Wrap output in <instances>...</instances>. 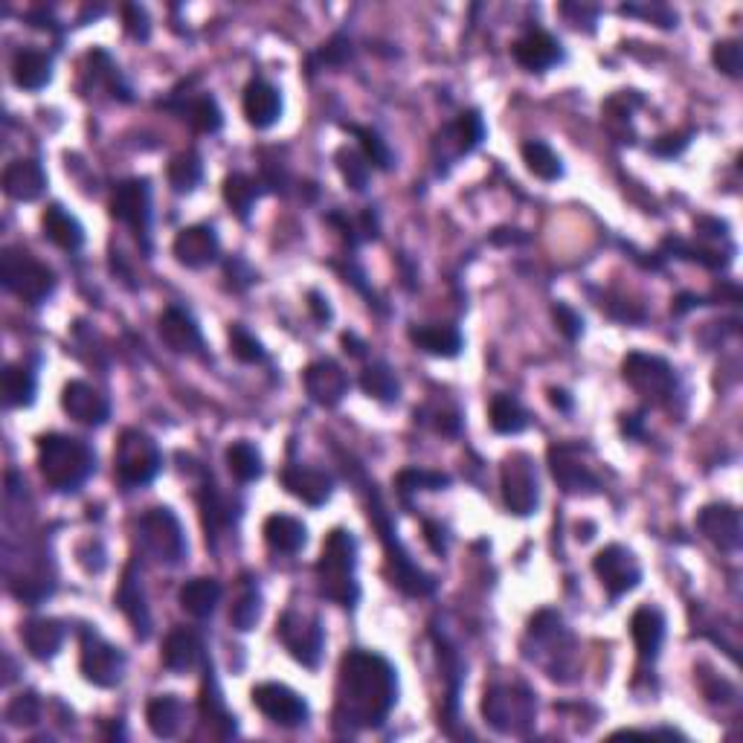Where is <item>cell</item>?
<instances>
[{"label": "cell", "instance_id": "obj_5", "mask_svg": "<svg viewBox=\"0 0 743 743\" xmlns=\"http://www.w3.org/2000/svg\"><path fill=\"white\" fill-rule=\"evenodd\" d=\"M369 520L375 522V529L381 531L383 549H387V561H390V569H392V584L399 587V590H404L407 595L433 593L436 590L433 576H427L425 569L416 567V564L410 561L407 549L401 546L399 531H395V526H392L390 514H387V508L381 505V496L375 494V491H372Z\"/></svg>", "mask_w": 743, "mask_h": 743}, {"label": "cell", "instance_id": "obj_46", "mask_svg": "<svg viewBox=\"0 0 743 743\" xmlns=\"http://www.w3.org/2000/svg\"><path fill=\"white\" fill-rule=\"evenodd\" d=\"M349 131L357 137V142H361V154L366 158V163L375 168H381V172H390L392 166H395V158H392L390 146H387V140H383L381 134L372 131V128H361V125H349Z\"/></svg>", "mask_w": 743, "mask_h": 743}, {"label": "cell", "instance_id": "obj_56", "mask_svg": "<svg viewBox=\"0 0 743 743\" xmlns=\"http://www.w3.org/2000/svg\"><path fill=\"white\" fill-rule=\"evenodd\" d=\"M685 146H689V134H665V137L654 140L651 151L659 158H677L685 151Z\"/></svg>", "mask_w": 743, "mask_h": 743}, {"label": "cell", "instance_id": "obj_38", "mask_svg": "<svg viewBox=\"0 0 743 743\" xmlns=\"http://www.w3.org/2000/svg\"><path fill=\"white\" fill-rule=\"evenodd\" d=\"M361 387L369 399L383 401V404H392L401 395L399 375L387 363H372V366H366L361 375Z\"/></svg>", "mask_w": 743, "mask_h": 743}, {"label": "cell", "instance_id": "obj_36", "mask_svg": "<svg viewBox=\"0 0 743 743\" xmlns=\"http://www.w3.org/2000/svg\"><path fill=\"white\" fill-rule=\"evenodd\" d=\"M262 531H265L267 546L282 555H297L308 543V529L291 514H270Z\"/></svg>", "mask_w": 743, "mask_h": 743}, {"label": "cell", "instance_id": "obj_4", "mask_svg": "<svg viewBox=\"0 0 743 743\" xmlns=\"http://www.w3.org/2000/svg\"><path fill=\"white\" fill-rule=\"evenodd\" d=\"M538 715V700L522 682H496L482 697V717L500 734H529Z\"/></svg>", "mask_w": 743, "mask_h": 743}, {"label": "cell", "instance_id": "obj_50", "mask_svg": "<svg viewBox=\"0 0 743 743\" xmlns=\"http://www.w3.org/2000/svg\"><path fill=\"white\" fill-rule=\"evenodd\" d=\"M711 62H715V67L720 73H726V76H732V79H738L743 73V50L738 41H732V38H726V41H717L715 47H711Z\"/></svg>", "mask_w": 743, "mask_h": 743}, {"label": "cell", "instance_id": "obj_51", "mask_svg": "<svg viewBox=\"0 0 743 743\" xmlns=\"http://www.w3.org/2000/svg\"><path fill=\"white\" fill-rule=\"evenodd\" d=\"M444 486H451V477L444 474H433V470H401L399 474V488L407 494V491H442Z\"/></svg>", "mask_w": 743, "mask_h": 743}, {"label": "cell", "instance_id": "obj_11", "mask_svg": "<svg viewBox=\"0 0 743 743\" xmlns=\"http://www.w3.org/2000/svg\"><path fill=\"white\" fill-rule=\"evenodd\" d=\"M282 645L288 647V654L297 659L305 668H317L319 659H323V647H326V633H323V621L317 616H308V613L288 610L279 619V628H276Z\"/></svg>", "mask_w": 743, "mask_h": 743}, {"label": "cell", "instance_id": "obj_52", "mask_svg": "<svg viewBox=\"0 0 743 743\" xmlns=\"http://www.w3.org/2000/svg\"><path fill=\"white\" fill-rule=\"evenodd\" d=\"M230 352L239 357L241 363H262L265 361V349L256 337L250 335L248 328L232 326L230 328Z\"/></svg>", "mask_w": 743, "mask_h": 743}, {"label": "cell", "instance_id": "obj_57", "mask_svg": "<svg viewBox=\"0 0 743 743\" xmlns=\"http://www.w3.org/2000/svg\"><path fill=\"white\" fill-rule=\"evenodd\" d=\"M308 305H311V311H314V317L319 319V323H328L331 319V308H328V300H323L319 293H311L308 297Z\"/></svg>", "mask_w": 743, "mask_h": 743}, {"label": "cell", "instance_id": "obj_28", "mask_svg": "<svg viewBox=\"0 0 743 743\" xmlns=\"http://www.w3.org/2000/svg\"><path fill=\"white\" fill-rule=\"evenodd\" d=\"M201 659H204V645L196 630L175 628L163 642V665L172 673L196 671Z\"/></svg>", "mask_w": 743, "mask_h": 743}, {"label": "cell", "instance_id": "obj_17", "mask_svg": "<svg viewBox=\"0 0 743 743\" xmlns=\"http://www.w3.org/2000/svg\"><path fill=\"white\" fill-rule=\"evenodd\" d=\"M697 529L700 534H703L711 546L720 549V552H738L743 543L741 512L729 503L706 505V508L697 514Z\"/></svg>", "mask_w": 743, "mask_h": 743}, {"label": "cell", "instance_id": "obj_41", "mask_svg": "<svg viewBox=\"0 0 743 743\" xmlns=\"http://www.w3.org/2000/svg\"><path fill=\"white\" fill-rule=\"evenodd\" d=\"M3 399L7 407H29L36 401V375L27 366H7L3 369Z\"/></svg>", "mask_w": 743, "mask_h": 743}, {"label": "cell", "instance_id": "obj_31", "mask_svg": "<svg viewBox=\"0 0 743 743\" xmlns=\"http://www.w3.org/2000/svg\"><path fill=\"white\" fill-rule=\"evenodd\" d=\"M146 723H149L154 738L172 741L184 729L186 706L175 694H160V697L149 700V706H146Z\"/></svg>", "mask_w": 743, "mask_h": 743}, {"label": "cell", "instance_id": "obj_34", "mask_svg": "<svg viewBox=\"0 0 743 743\" xmlns=\"http://www.w3.org/2000/svg\"><path fill=\"white\" fill-rule=\"evenodd\" d=\"M21 637H24V645L36 659L47 663L53 659L64 645V628L62 621L55 619H29L24 628H21Z\"/></svg>", "mask_w": 743, "mask_h": 743}, {"label": "cell", "instance_id": "obj_14", "mask_svg": "<svg viewBox=\"0 0 743 743\" xmlns=\"http://www.w3.org/2000/svg\"><path fill=\"white\" fill-rule=\"evenodd\" d=\"M111 215L116 222L128 224L137 239H149L151 230V186L146 177H131L114 189L111 198Z\"/></svg>", "mask_w": 743, "mask_h": 743}, {"label": "cell", "instance_id": "obj_6", "mask_svg": "<svg viewBox=\"0 0 743 743\" xmlns=\"http://www.w3.org/2000/svg\"><path fill=\"white\" fill-rule=\"evenodd\" d=\"M0 282L27 305H41L55 291V274L24 250L7 248L0 256Z\"/></svg>", "mask_w": 743, "mask_h": 743}, {"label": "cell", "instance_id": "obj_33", "mask_svg": "<svg viewBox=\"0 0 743 743\" xmlns=\"http://www.w3.org/2000/svg\"><path fill=\"white\" fill-rule=\"evenodd\" d=\"M53 79V59L41 50H21L12 59V81L21 90H41Z\"/></svg>", "mask_w": 743, "mask_h": 743}, {"label": "cell", "instance_id": "obj_7", "mask_svg": "<svg viewBox=\"0 0 743 743\" xmlns=\"http://www.w3.org/2000/svg\"><path fill=\"white\" fill-rule=\"evenodd\" d=\"M114 468L119 482L128 488L149 486L163 468V453L158 442L142 430H123L114 451Z\"/></svg>", "mask_w": 743, "mask_h": 743}, {"label": "cell", "instance_id": "obj_53", "mask_svg": "<svg viewBox=\"0 0 743 743\" xmlns=\"http://www.w3.org/2000/svg\"><path fill=\"white\" fill-rule=\"evenodd\" d=\"M552 317H555L561 335L567 337V340H578L581 331H584V319H581V314L569 308V305H564V302H557L555 308H552Z\"/></svg>", "mask_w": 743, "mask_h": 743}, {"label": "cell", "instance_id": "obj_30", "mask_svg": "<svg viewBox=\"0 0 743 743\" xmlns=\"http://www.w3.org/2000/svg\"><path fill=\"white\" fill-rule=\"evenodd\" d=\"M630 637L637 642L639 656L645 663H654L665 642V616L656 607H639L630 619Z\"/></svg>", "mask_w": 743, "mask_h": 743}, {"label": "cell", "instance_id": "obj_26", "mask_svg": "<svg viewBox=\"0 0 743 743\" xmlns=\"http://www.w3.org/2000/svg\"><path fill=\"white\" fill-rule=\"evenodd\" d=\"M241 108H244L248 123L253 125V128H259V131H265V128L279 123V116H282V97H279V90H276L270 81L253 79L248 88H244Z\"/></svg>", "mask_w": 743, "mask_h": 743}, {"label": "cell", "instance_id": "obj_44", "mask_svg": "<svg viewBox=\"0 0 743 743\" xmlns=\"http://www.w3.org/2000/svg\"><path fill=\"white\" fill-rule=\"evenodd\" d=\"M227 468H230L232 477L248 486V482H256L262 477L265 465H262V453L256 451V444L232 442L227 448Z\"/></svg>", "mask_w": 743, "mask_h": 743}, {"label": "cell", "instance_id": "obj_20", "mask_svg": "<svg viewBox=\"0 0 743 743\" xmlns=\"http://www.w3.org/2000/svg\"><path fill=\"white\" fill-rule=\"evenodd\" d=\"M64 413L85 427H102L111 418V404L97 387L85 381H71L62 392Z\"/></svg>", "mask_w": 743, "mask_h": 743}, {"label": "cell", "instance_id": "obj_2", "mask_svg": "<svg viewBox=\"0 0 743 743\" xmlns=\"http://www.w3.org/2000/svg\"><path fill=\"white\" fill-rule=\"evenodd\" d=\"M97 468V456L88 444L73 436L50 433L38 439V470L53 491L73 494L79 491Z\"/></svg>", "mask_w": 743, "mask_h": 743}, {"label": "cell", "instance_id": "obj_42", "mask_svg": "<svg viewBox=\"0 0 743 743\" xmlns=\"http://www.w3.org/2000/svg\"><path fill=\"white\" fill-rule=\"evenodd\" d=\"M259 196H262L259 180L241 175V172L227 175V180H224V201L236 210V215H239L241 222H248L250 210H253V204L259 201Z\"/></svg>", "mask_w": 743, "mask_h": 743}, {"label": "cell", "instance_id": "obj_24", "mask_svg": "<svg viewBox=\"0 0 743 743\" xmlns=\"http://www.w3.org/2000/svg\"><path fill=\"white\" fill-rule=\"evenodd\" d=\"M47 189V175L38 160L21 158L12 160L7 172H3V192L18 201V204H33L38 198L45 196Z\"/></svg>", "mask_w": 743, "mask_h": 743}, {"label": "cell", "instance_id": "obj_32", "mask_svg": "<svg viewBox=\"0 0 743 743\" xmlns=\"http://www.w3.org/2000/svg\"><path fill=\"white\" fill-rule=\"evenodd\" d=\"M410 340L421 349V352L433 354V357H456L462 352L459 328L448 326V323H433V326H413L410 328Z\"/></svg>", "mask_w": 743, "mask_h": 743}, {"label": "cell", "instance_id": "obj_35", "mask_svg": "<svg viewBox=\"0 0 743 743\" xmlns=\"http://www.w3.org/2000/svg\"><path fill=\"white\" fill-rule=\"evenodd\" d=\"M41 224H45V236L53 241L55 248L67 250V253H76V250L85 244V230L81 224L76 222V215H71L62 204L47 206L45 215H41Z\"/></svg>", "mask_w": 743, "mask_h": 743}, {"label": "cell", "instance_id": "obj_47", "mask_svg": "<svg viewBox=\"0 0 743 743\" xmlns=\"http://www.w3.org/2000/svg\"><path fill=\"white\" fill-rule=\"evenodd\" d=\"M337 168H340V175H343V180L352 186L354 192H363L369 186V163H366L361 151H337Z\"/></svg>", "mask_w": 743, "mask_h": 743}, {"label": "cell", "instance_id": "obj_8", "mask_svg": "<svg viewBox=\"0 0 743 743\" xmlns=\"http://www.w3.org/2000/svg\"><path fill=\"white\" fill-rule=\"evenodd\" d=\"M140 540L142 549L163 567H180L189 552L184 526L172 508H151L149 514H142Z\"/></svg>", "mask_w": 743, "mask_h": 743}, {"label": "cell", "instance_id": "obj_16", "mask_svg": "<svg viewBox=\"0 0 743 743\" xmlns=\"http://www.w3.org/2000/svg\"><path fill=\"white\" fill-rule=\"evenodd\" d=\"M549 468H552L557 486L567 494H595L599 491V477L590 470L578 444H552Z\"/></svg>", "mask_w": 743, "mask_h": 743}, {"label": "cell", "instance_id": "obj_3", "mask_svg": "<svg viewBox=\"0 0 743 743\" xmlns=\"http://www.w3.org/2000/svg\"><path fill=\"white\" fill-rule=\"evenodd\" d=\"M317 593L340 607H354L357 587V540L345 529H335L323 543L317 561Z\"/></svg>", "mask_w": 743, "mask_h": 743}, {"label": "cell", "instance_id": "obj_55", "mask_svg": "<svg viewBox=\"0 0 743 743\" xmlns=\"http://www.w3.org/2000/svg\"><path fill=\"white\" fill-rule=\"evenodd\" d=\"M125 29H128V36L140 38V41H146L149 38V12L142 10V7H137V3H131V7H125Z\"/></svg>", "mask_w": 743, "mask_h": 743}, {"label": "cell", "instance_id": "obj_59", "mask_svg": "<svg viewBox=\"0 0 743 743\" xmlns=\"http://www.w3.org/2000/svg\"><path fill=\"white\" fill-rule=\"evenodd\" d=\"M549 401H552V407L564 410V413H569V410H572V401L567 399V392L564 390H549Z\"/></svg>", "mask_w": 743, "mask_h": 743}, {"label": "cell", "instance_id": "obj_54", "mask_svg": "<svg viewBox=\"0 0 743 743\" xmlns=\"http://www.w3.org/2000/svg\"><path fill=\"white\" fill-rule=\"evenodd\" d=\"M352 59V45H349V38L343 36H335L328 45H323V50H319V62L328 64V67H340V64H345Z\"/></svg>", "mask_w": 743, "mask_h": 743}, {"label": "cell", "instance_id": "obj_18", "mask_svg": "<svg viewBox=\"0 0 743 743\" xmlns=\"http://www.w3.org/2000/svg\"><path fill=\"white\" fill-rule=\"evenodd\" d=\"M302 383L314 404L319 407H337L349 392V378L340 363L335 361H314L302 372Z\"/></svg>", "mask_w": 743, "mask_h": 743}, {"label": "cell", "instance_id": "obj_40", "mask_svg": "<svg viewBox=\"0 0 743 743\" xmlns=\"http://www.w3.org/2000/svg\"><path fill=\"white\" fill-rule=\"evenodd\" d=\"M491 427L503 436H517L529 427V413L514 395H496L491 401Z\"/></svg>", "mask_w": 743, "mask_h": 743}, {"label": "cell", "instance_id": "obj_39", "mask_svg": "<svg viewBox=\"0 0 743 743\" xmlns=\"http://www.w3.org/2000/svg\"><path fill=\"white\" fill-rule=\"evenodd\" d=\"M259 619H262V593H259L253 578H244L241 593L236 595V604H232L230 610L232 628L241 630V633H250L259 625Z\"/></svg>", "mask_w": 743, "mask_h": 743}, {"label": "cell", "instance_id": "obj_10", "mask_svg": "<svg viewBox=\"0 0 743 743\" xmlns=\"http://www.w3.org/2000/svg\"><path fill=\"white\" fill-rule=\"evenodd\" d=\"M621 375H625V381L639 395H645L654 404H665L673 395V390H677L673 366L668 361H663V357H656V354L630 352L625 357V363H621Z\"/></svg>", "mask_w": 743, "mask_h": 743}, {"label": "cell", "instance_id": "obj_1", "mask_svg": "<svg viewBox=\"0 0 743 743\" xmlns=\"http://www.w3.org/2000/svg\"><path fill=\"white\" fill-rule=\"evenodd\" d=\"M399 703V673L381 654L349 651L340 659L335 720L349 729H381Z\"/></svg>", "mask_w": 743, "mask_h": 743}, {"label": "cell", "instance_id": "obj_25", "mask_svg": "<svg viewBox=\"0 0 743 743\" xmlns=\"http://www.w3.org/2000/svg\"><path fill=\"white\" fill-rule=\"evenodd\" d=\"M116 607L125 613V619L131 621L137 639L151 637V616L149 604H146V593H142L140 576H137V564H128L116 590Z\"/></svg>", "mask_w": 743, "mask_h": 743}, {"label": "cell", "instance_id": "obj_21", "mask_svg": "<svg viewBox=\"0 0 743 743\" xmlns=\"http://www.w3.org/2000/svg\"><path fill=\"white\" fill-rule=\"evenodd\" d=\"M482 140H486V119L479 116V111H465L456 116V123L448 125L436 137V149H442V158L453 163V160L470 154Z\"/></svg>", "mask_w": 743, "mask_h": 743}, {"label": "cell", "instance_id": "obj_15", "mask_svg": "<svg viewBox=\"0 0 743 743\" xmlns=\"http://www.w3.org/2000/svg\"><path fill=\"white\" fill-rule=\"evenodd\" d=\"M253 706L276 726L297 729L308 720V703L282 682H262L253 689Z\"/></svg>", "mask_w": 743, "mask_h": 743}, {"label": "cell", "instance_id": "obj_12", "mask_svg": "<svg viewBox=\"0 0 743 743\" xmlns=\"http://www.w3.org/2000/svg\"><path fill=\"white\" fill-rule=\"evenodd\" d=\"M79 668L85 673V680L99 685V689H114L123 682L125 673V654L116 645L105 642V639L85 630L81 633V656Z\"/></svg>", "mask_w": 743, "mask_h": 743}, {"label": "cell", "instance_id": "obj_45", "mask_svg": "<svg viewBox=\"0 0 743 743\" xmlns=\"http://www.w3.org/2000/svg\"><path fill=\"white\" fill-rule=\"evenodd\" d=\"M204 177V163L198 158L196 151H180L177 158H172L168 163V184L175 189L177 196H186L192 192Z\"/></svg>", "mask_w": 743, "mask_h": 743}, {"label": "cell", "instance_id": "obj_43", "mask_svg": "<svg viewBox=\"0 0 743 743\" xmlns=\"http://www.w3.org/2000/svg\"><path fill=\"white\" fill-rule=\"evenodd\" d=\"M520 154H522V163H526V168H529L534 177H540V180H557V177L564 175L561 158H557L555 151L549 149L543 140L522 142Z\"/></svg>", "mask_w": 743, "mask_h": 743}, {"label": "cell", "instance_id": "obj_27", "mask_svg": "<svg viewBox=\"0 0 743 743\" xmlns=\"http://www.w3.org/2000/svg\"><path fill=\"white\" fill-rule=\"evenodd\" d=\"M282 486L288 488V494L302 500L305 505H323L328 503V496L335 491V482L328 474L314 468H305V465H288L282 470Z\"/></svg>", "mask_w": 743, "mask_h": 743}, {"label": "cell", "instance_id": "obj_29", "mask_svg": "<svg viewBox=\"0 0 743 743\" xmlns=\"http://www.w3.org/2000/svg\"><path fill=\"white\" fill-rule=\"evenodd\" d=\"M201 723L210 729V734L213 738H218V741H227V738H232V734L239 732V723H236V717L227 711V706H224V697H222V689H218V680L213 677V671L206 673L204 680V689H201Z\"/></svg>", "mask_w": 743, "mask_h": 743}, {"label": "cell", "instance_id": "obj_60", "mask_svg": "<svg viewBox=\"0 0 743 743\" xmlns=\"http://www.w3.org/2000/svg\"><path fill=\"white\" fill-rule=\"evenodd\" d=\"M343 345H345V352L352 354V357H363V349H366V345H363L354 335H343Z\"/></svg>", "mask_w": 743, "mask_h": 743}, {"label": "cell", "instance_id": "obj_9", "mask_svg": "<svg viewBox=\"0 0 743 743\" xmlns=\"http://www.w3.org/2000/svg\"><path fill=\"white\" fill-rule=\"evenodd\" d=\"M500 488H503L505 508L517 517H529L540 505L538 468L529 453H512L500 470Z\"/></svg>", "mask_w": 743, "mask_h": 743}, {"label": "cell", "instance_id": "obj_13", "mask_svg": "<svg viewBox=\"0 0 743 743\" xmlns=\"http://www.w3.org/2000/svg\"><path fill=\"white\" fill-rule=\"evenodd\" d=\"M593 572L599 576L602 587L607 590L610 599H621V595L633 593L642 581V569H639V561L633 557V552L619 543L613 546H604L599 555L593 557Z\"/></svg>", "mask_w": 743, "mask_h": 743}, {"label": "cell", "instance_id": "obj_23", "mask_svg": "<svg viewBox=\"0 0 743 743\" xmlns=\"http://www.w3.org/2000/svg\"><path fill=\"white\" fill-rule=\"evenodd\" d=\"M512 55L514 62L531 73H543L549 67H555L557 62H564V50L557 45V38H552L543 29H531L522 38H517L512 47Z\"/></svg>", "mask_w": 743, "mask_h": 743}, {"label": "cell", "instance_id": "obj_19", "mask_svg": "<svg viewBox=\"0 0 743 743\" xmlns=\"http://www.w3.org/2000/svg\"><path fill=\"white\" fill-rule=\"evenodd\" d=\"M218 232L210 227V224H192L175 236V244H172V253L184 267H192V270H201V267H210L218 259Z\"/></svg>", "mask_w": 743, "mask_h": 743}, {"label": "cell", "instance_id": "obj_37", "mask_svg": "<svg viewBox=\"0 0 743 743\" xmlns=\"http://www.w3.org/2000/svg\"><path fill=\"white\" fill-rule=\"evenodd\" d=\"M222 584L215 581V578H192V581H186L184 587H180V607H184L189 616H196V619H206V616H213L215 607H218V602H222Z\"/></svg>", "mask_w": 743, "mask_h": 743}, {"label": "cell", "instance_id": "obj_58", "mask_svg": "<svg viewBox=\"0 0 743 743\" xmlns=\"http://www.w3.org/2000/svg\"><path fill=\"white\" fill-rule=\"evenodd\" d=\"M427 529V540H430V546H433V552H439V555H444V549H448V543L444 540H439V534H444L436 522H427L425 526Z\"/></svg>", "mask_w": 743, "mask_h": 743}, {"label": "cell", "instance_id": "obj_49", "mask_svg": "<svg viewBox=\"0 0 743 743\" xmlns=\"http://www.w3.org/2000/svg\"><path fill=\"white\" fill-rule=\"evenodd\" d=\"M7 720H10V726H18V729L36 726L38 720H41V700H38L33 691L18 694V697L7 706Z\"/></svg>", "mask_w": 743, "mask_h": 743}, {"label": "cell", "instance_id": "obj_22", "mask_svg": "<svg viewBox=\"0 0 743 743\" xmlns=\"http://www.w3.org/2000/svg\"><path fill=\"white\" fill-rule=\"evenodd\" d=\"M158 331L160 340L175 354H196L204 349V337H201L196 317L189 311L177 308V305H172V308L160 314Z\"/></svg>", "mask_w": 743, "mask_h": 743}, {"label": "cell", "instance_id": "obj_48", "mask_svg": "<svg viewBox=\"0 0 743 743\" xmlns=\"http://www.w3.org/2000/svg\"><path fill=\"white\" fill-rule=\"evenodd\" d=\"M189 123L198 134H215L224 125V114L213 97H198L189 105Z\"/></svg>", "mask_w": 743, "mask_h": 743}]
</instances>
